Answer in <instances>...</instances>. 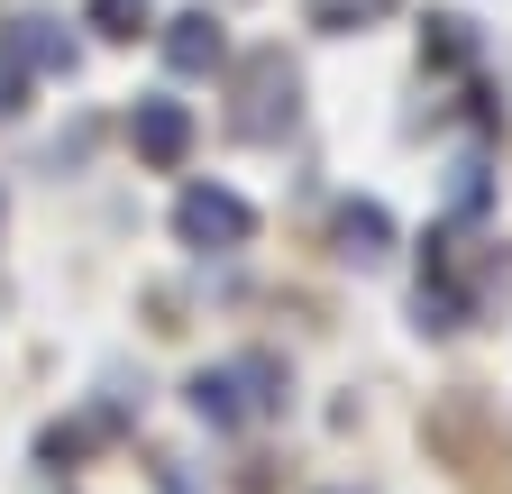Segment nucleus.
Returning <instances> with one entry per match:
<instances>
[{"label":"nucleus","instance_id":"nucleus-1","mask_svg":"<svg viewBox=\"0 0 512 494\" xmlns=\"http://www.w3.org/2000/svg\"><path fill=\"white\" fill-rule=\"evenodd\" d=\"M183 394H192V412L211 430H247V421L284 412V366L275 357H229V366H202Z\"/></svg>","mask_w":512,"mask_h":494},{"label":"nucleus","instance_id":"nucleus-2","mask_svg":"<svg viewBox=\"0 0 512 494\" xmlns=\"http://www.w3.org/2000/svg\"><path fill=\"white\" fill-rule=\"evenodd\" d=\"M174 238H183V247H202V257H229V247L256 238V211L229 193V183H192V193L174 202Z\"/></svg>","mask_w":512,"mask_h":494},{"label":"nucleus","instance_id":"nucleus-3","mask_svg":"<svg viewBox=\"0 0 512 494\" xmlns=\"http://www.w3.org/2000/svg\"><path fill=\"white\" fill-rule=\"evenodd\" d=\"M293 65H284V55H256V65H247V110L229 119V129L238 138H284L293 129Z\"/></svg>","mask_w":512,"mask_h":494},{"label":"nucleus","instance_id":"nucleus-4","mask_svg":"<svg viewBox=\"0 0 512 494\" xmlns=\"http://www.w3.org/2000/svg\"><path fill=\"white\" fill-rule=\"evenodd\" d=\"M128 147H138L147 165H165V174H174V165L192 156V110H183L174 92H147L138 110H128Z\"/></svg>","mask_w":512,"mask_h":494},{"label":"nucleus","instance_id":"nucleus-5","mask_svg":"<svg viewBox=\"0 0 512 494\" xmlns=\"http://www.w3.org/2000/svg\"><path fill=\"white\" fill-rule=\"evenodd\" d=\"M220 55H229V37H220V19H211V10L165 19V65H174V74H211Z\"/></svg>","mask_w":512,"mask_h":494},{"label":"nucleus","instance_id":"nucleus-6","mask_svg":"<svg viewBox=\"0 0 512 494\" xmlns=\"http://www.w3.org/2000/svg\"><path fill=\"white\" fill-rule=\"evenodd\" d=\"M339 257L348 266H384V257H394V220H384L375 202H348L339 211Z\"/></svg>","mask_w":512,"mask_h":494},{"label":"nucleus","instance_id":"nucleus-7","mask_svg":"<svg viewBox=\"0 0 512 494\" xmlns=\"http://www.w3.org/2000/svg\"><path fill=\"white\" fill-rule=\"evenodd\" d=\"M302 19H311L320 37H357V28H375V19H394V0H302Z\"/></svg>","mask_w":512,"mask_h":494},{"label":"nucleus","instance_id":"nucleus-8","mask_svg":"<svg viewBox=\"0 0 512 494\" xmlns=\"http://www.w3.org/2000/svg\"><path fill=\"white\" fill-rule=\"evenodd\" d=\"M83 19L101 37H138V28H156V0H83Z\"/></svg>","mask_w":512,"mask_h":494},{"label":"nucleus","instance_id":"nucleus-9","mask_svg":"<svg viewBox=\"0 0 512 494\" xmlns=\"http://www.w3.org/2000/svg\"><path fill=\"white\" fill-rule=\"evenodd\" d=\"M421 55H430V65H467V55H476L467 19H430V28H421Z\"/></svg>","mask_w":512,"mask_h":494},{"label":"nucleus","instance_id":"nucleus-10","mask_svg":"<svg viewBox=\"0 0 512 494\" xmlns=\"http://www.w3.org/2000/svg\"><path fill=\"white\" fill-rule=\"evenodd\" d=\"M476 202H485V165L467 156L458 174H448V211H476Z\"/></svg>","mask_w":512,"mask_h":494},{"label":"nucleus","instance_id":"nucleus-11","mask_svg":"<svg viewBox=\"0 0 512 494\" xmlns=\"http://www.w3.org/2000/svg\"><path fill=\"white\" fill-rule=\"evenodd\" d=\"M19 83H28V55L0 46V110H19Z\"/></svg>","mask_w":512,"mask_h":494}]
</instances>
